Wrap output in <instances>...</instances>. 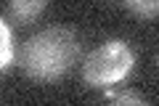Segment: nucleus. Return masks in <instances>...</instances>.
<instances>
[{
  "label": "nucleus",
  "instance_id": "nucleus-4",
  "mask_svg": "<svg viewBox=\"0 0 159 106\" xmlns=\"http://www.w3.org/2000/svg\"><path fill=\"white\" fill-rule=\"evenodd\" d=\"M0 37H3V43H0V72L6 74L11 72V67L16 64V37H13V29L8 21H0Z\"/></svg>",
  "mask_w": 159,
  "mask_h": 106
},
{
  "label": "nucleus",
  "instance_id": "nucleus-8",
  "mask_svg": "<svg viewBox=\"0 0 159 106\" xmlns=\"http://www.w3.org/2000/svg\"><path fill=\"white\" fill-rule=\"evenodd\" d=\"M157 67H159V53H157Z\"/></svg>",
  "mask_w": 159,
  "mask_h": 106
},
{
  "label": "nucleus",
  "instance_id": "nucleus-5",
  "mask_svg": "<svg viewBox=\"0 0 159 106\" xmlns=\"http://www.w3.org/2000/svg\"><path fill=\"white\" fill-rule=\"evenodd\" d=\"M122 6L141 21H151L159 16V0H122Z\"/></svg>",
  "mask_w": 159,
  "mask_h": 106
},
{
  "label": "nucleus",
  "instance_id": "nucleus-2",
  "mask_svg": "<svg viewBox=\"0 0 159 106\" xmlns=\"http://www.w3.org/2000/svg\"><path fill=\"white\" fill-rule=\"evenodd\" d=\"M133 64L135 56L125 40H106L82 61V82L98 90L114 88L133 72Z\"/></svg>",
  "mask_w": 159,
  "mask_h": 106
},
{
  "label": "nucleus",
  "instance_id": "nucleus-6",
  "mask_svg": "<svg viewBox=\"0 0 159 106\" xmlns=\"http://www.w3.org/2000/svg\"><path fill=\"white\" fill-rule=\"evenodd\" d=\"M106 101H114V104H148L146 95L135 93V90H114V88H106Z\"/></svg>",
  "mask_w": 159,
  "mask_h": 106
},
{
  "label": "nucleus",
  "instance_id": "nucleus-1",
  "mask_svg": "<svg viewBox=\"0 0 159 106\" xmlns=\"http://www.w3.org/2000/svg\"><path fill=\"white\" fill-rule=\"evenodd\" d=\"M80 37L69 27H48L32 35L19 53L24 74L32 82H56L80 58Z\"/></svg>",
  "mask_w": 159,
  "mask_h": 106
},
{
  "label": "nucleus",
  "instance_id": "nucleus-7",
  "mask_svg": "<svg viewBox=\"0 0 159 106\" xmlns=\"http://www.w3.org/2000/svg\"><path fill=\"white\" fill-rule=\"evenodd\" d=\"M103 3H109V6H111V3H122V0H103Z\"/></svg>",
  "mask_w": 159,
  "mask_h": 106
},
{
  "label": "nucleus",
  "instance_id": "nucleus-3",
  "mask_svg": "<svg viewBox=\"0 0 159 106\" xmlns=\"http://www.w3.org/2000/svg\"><path fill=\"white\" fill-rule=\"evenodd\" d=\"M8 8H11V19L21 27L34 24L48 8V0H8Z\"/></svg>",
  "mask_w": 159,
  "mask_h": 106
}]
</instances>
